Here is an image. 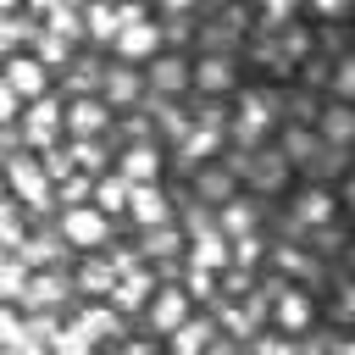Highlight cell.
Returning a JSON list of instances; mask_svg holds the SVG:
<instances>
[{"instance_id": "cell-1", "label": "cell", "mask_w": 355, "mask_h": 355, "mask_svg": "<svg viewBox=\"0 0 355 355\" xmlns=\"http://www.w3.org/2000/svg\"><path fill=\"white\" fill-rule=\"evenodd\" d=\"M105 216H111V211H105V205H94V200L67 205V216H61L67 244H72V250H100V244H105V233H111V222H105Z\"/></svg>"}, {"instance_id": "cell-2", "label": "cell", "mask_w": 355, "mask_h": 355, "mask_svg": "<svg viewBox=\"0 0 355 355\" xmlns=\"http://www.w3.org/2000/svg\"><path fill=\"white\" fill-rule=\"evenodd\" d=\"M11 194H17L28 211H50L55 189H50V178H44V155H39V161H28V155H11Z\"/></svg>"}, {"instance_id": "cell-3", "label": "cell", "mask_w": 355, "mask_h": 355, "mask_svg": "<svg viewBox=\"0 0 355 355\" xmlns=\"http://www.w3.org/2000/svg\"><path fill=\"white\" fill-rule=\"evenodd\" d=\"M61 122H67V116L55 111V100H50V94H39V100H33L28 111H22V139H28V144H33L39 155H44V150L55 144V133H61Z\"/></svg>"}, {"instance_id": "cell-4", "label": "cell", "mask_w": 355, "mask_h": 355, "mask_svg": "<svg viewBox=\"0 0 355 355\" xmlns=\"http://www.w3.org/2000/svg\"><path fill=\"white\" fill-rule=\"evenodd\" d=\"M6 83H11L22 100H39V94H50V67H44L39 55H11Z\"/></svg>"}, {"instance_id": "cell-5", "label": "cell", "mask_w": 355, "mask_h": 355, "mask_svg": "<svg viewBox=\"0 0 355 355\" xmlns=\"http://www.w3.org/2000/svg\"><path fill=\"white\" fill-rule=\"evenodd\" d=\"M144 311H150V327H155V333H178V327L189 322V294L166 283L161 294H150V305H144Z\"/></svg>"}, {"instance_id": "cell-6", "label": "cell", "mask_w": 355, "mask_h": 355, "mask_svg": "<svg viewBox=\"0 0 355 355\" xmlns=\"http://www.w3.org/2000/svg\"><path fill=\"white\" fill-rule=\"evenodd\" d=\"M316 133H322L327 150H349V144H355V105H349V100L327 105V111L316 116Z\"/></svg>"}, {"instance_id": "cell-7", "label": "cell", "mask_w": 355, "mask_h": 355, "mask_svg": "<svg viewBox=\"0 0 355 355\" xmlns=\"http://www.w3.org/2000/svg\"><path fill=\"white\" fill-rule=\"evenodd\" d=\"M111 44H116V61H133V67H139V61H155V44H161V33H155L150 22H128V28H122Z\"/></svg>"}, {"instance_id": "cell-8", "label": "cell", "mask_w": 355, "mask_h": 355, "mask_svg": "<svg viewBox=\"0 0 355 355\" xmlns=\"http://www.w3.org/2000/svg\"><path fill=\"white\" fill-rule=\"evenodd\" d=\"M189 83H194V72L183 67V55H155V61H150V94L172 100V94H183Z\"/></svg>"}, {"instance_id": "cell-9", "label": "cell", "mask_w": 355, "mask_h": 355, "mask_svg": "<svg viewBox=\"0 0 355 355\" xmlns=\"http://www.w3.org/2000/svg\"><path fill=\"white\" fill-rule=\"evenodd\" d=\"M266 122H272V100H266V94H244V105H239V122H233V139L250 150V144H261Z\"/></svg>"}, {"instance_id": "cell-10", "label": "cell", "mask_w": 355, "mask_h": 355, "mask_svg": "<svg viewBox=\"0 0 355 355\" xmlns=\"http://www.w3.org/2000/svg\"><path fill=\"white\" fill-rule=\"evenodd\" d=\"M178 150H183V161H205V155H216V150H222V122H211V116L189 122L183 139H178Z\"/></svg>"}, {"instance_id": "cell-11", "label": "cell", "mask_w": 355, "mask_h": 355, "mask_svg": "<svg viewBox=\"0 0 355 355\" xmlns=\"http://www.w3.org/2000/svg\"><path fill=\"white\" fill-rule=\"evenodd\" d=\"M194 266H211V272H222V266H233V239L222 233V227H211V233H200L194 239V255H189Z\"/></svg>"}, {"instance_id": "cell-12", "label": "cell", "mask_w": 355, "mask_h": 355, "mask_svg": "<svg viewBox=\"0 0 355 355\" xmlns=\"http://www.w3.org/2000/svg\"><path fill=\"white\" fill-rule=\"evenodd\" d=\"M105 128V105L100 100H89V94H78L72 105H67V133H78V139H94Z\"/></svg>"}, {"instance_id": "cell-13", "label": "cell", "mask_w": 355, "mask_h": 355, "mask_svg": "<svg viewBox=\"0 0 355 355\" xmlns=\"http://www.w3.org/2000/svg\"><path fill=\"white\" fill-rule=\"evenodd\" d=\"M288 166H294V161H288L283 150H272V155H255V161H250V183H255V189H266V194H277V189L288 183Z\"/></svg>"}, {"instance_id": "cell-14", "label": "cell", "mask_w": 355, "mask_h": 355, "mask_svg": "<svg viewBox=\"0 0 355 355\" xmlns=\"http://www.w3.org/2000/svg\"><path fill=\"white\" fill-rule=\"evenodd\" d=\"M272 316H277V327H283V333H305V327H311V294H300V288H283Z\"/></svg>"}, {"instance_id": "cell-15", "label": "cell", "mask_w": 355, "mask_h": 355, "mask_svg": "<svg viewBox=\"0 0 355 355\" xmlns=\"http://www.w3.org/2000/svg\"><path fill=\"white\" fill-rule=\"evenodd\" d=\"M94 205H105L111 216L133 205V178L128 172H111V178H94Z\"/></svg>"}, {"instance_id": "cell-16", "label": "cell", "mask_w": 355, "mask_h": 355, "mask_svg": "<svg viewBox=\"0 0 355 355\" xmlns=\"http://www.w3.org/2000/svg\"><path fill=\"white\" fill-rule=\"evenodd\" d=\"M128 211H133L139 227H161V222H166V200H161L155 183H133V205H128Z\"/></svg>"}, {"instance_id": "cell-17", "label": "cell", "mask_w": 355, "mask_h": 355, "mask_svg": "<svg viewBox=\"0 0 355 355\" xmlns=\"http://www.w3.org/2000/svg\"><path fill=\"white\" fill-rule=\"evenodd\" d=\"M100 83H105V100H111V105H133V94L144 89V83H139V72H133V61H116Z\"/></svg>"}, {"instance_id": "cell-18", "label": "cell", "mask_w": 355, "mask_h": 355, "mask_svg": "<svg viewBox=\"0 0 355 355\" xmlns=\"http://www.w3.org/2000/svg\"><path fill=\"white\" fill-rule=\"evenodd\" d=\"M294 222H300V227H322V222H333V194H327V189H305V194L294 200Z\"/></svg>"}, {"instance_id": "cell-19", "label": "cell", "mask_w": 355, "mask_h": 355, "mask_svg": "<svg viewBox=\"0 0 355 355\" xmlns=\"http://www.w3.org/2000/svg\"><path fill=\"white\" fill-rule=\"evenodd\" d=\"M150 288H155V277H150L144 266H128L111 294H116V305H133V311H139V305H150Z\"/></svg>"}, {"instance_id": "cell-20", "label": "cell", "mask_w": 355, "mask_h": 355, "mask_svg": "<svg viewBox=\"0 0 355 355\" xmlns=\"http://www.w3.org/2000/svg\"><path fill=\"white\" fill-rule=\"evenodd\" d=\"M316 150H322V133H311L305 122H294V128H283V155H288V161H300V166H311V161H316Z\"/></svg>"}, {"instance_id": "cell-21", "label": "cell", "mask_w": 355, "mask_h": 355, "mask_svg": "<svg viewBox=\"0 0 355 355\" xmlns=\"http://www.w3.org/2000/svg\"><path fill=\"white\" fill-rule=\"evenodd\" d=\"M194 194H200L205 205H227V200H233V166H205L200 183H194Z\"/></svg>"}, {"instance_id": "cell-22", "label": "cell", "mask_w": 355, "mask_h": 355, "mask_svg": "<svg viewBox=\"0 0 355 355\" xmlns=\"http://www.w3.org/2000/svg\"><path fill=\"white\" fill-rule=\"evenodd\" d=\"M194 83H200V94H222V89H233V67H227V55H205V61L194 67Z\"/></svg>"}, {"instance_id": "cell-23", "label": "cell", "mask_w": 355, "mask_h": 355, "mask_svg": "<svg viewBox=\"0 0 355 355\" xmlns=\"http://www.w3.org/2000/svg\"><path fill=\"white\" fill-rule=\"evenodd\" d=\"M122 172H128L133 183H155V172H161V155L150 150V139H139V144L122 155Z\"/></svg>"}, {"instance_id": "cell-24", "label": "cell", "mask_w": 355, "mask_h": 355, "mask_svg": "<svg viewBox=\"0 0 355 355\" xmlns=\"http://www.w3.org/2000/svg\"><path fill=\"white\" fill-rule=\"evenodd\" d=\"M116 277H122V272H116V261H94V255H89V261H83V272H78V288H83V294H111V288H116Z\"/></svg>"}, {"instance_id": "cell-25", "label": "cell", "mask_w": 355, "mask_h": 355, "mask_svg": "<svg viewBox=\"0 0 355 355\" xmlns=\"http://www.w3.org/2000/svg\"><path fill=\"white\" fill-rule=\"evenodd\" d=\"M216 227H222L227 239H244V233H255V205H244V200H227V205H222V216H216Z\"/></svg>"}, {"instance_id": "cell-26", "label": "cell", "mask_w": 355, "mask_h": 355, "mask_svg": "<svg viewBox=\"0 0 355 355\" xmlns=\"http://www.w3.org/2000/svg\"><path fill=\"white\" fill-rule=\"evenodd\" d=\"M33 55H39L44 67H61V61L72 55V50H67V33H61V28H39V33H33Z\"/></svg>"}, {"instance_id": "cell-27", "label": "cell", "mask_w": 355, "mask_h": 355, "mask_svg": "<svg viewBox=\"0 0 355 355\" xmlns=\"http://www.w3.org/2000/svg\"><path fill=\"white\" fill-rule=\"evenodd\" d=\"M89 33L111 44V39L122 33V6H105V0H100V6H89Z\"/></svg>"}, {"instance_id": "cell-28", "label": "cell", "mask_w": 355, "mask_h": 355, "mask_svg": "<svg viewBox=\"0 0 355 355\" xmlns=\"http://www.w3.org/2000/svg\"><path fill=\"white\" fill-rule=\"evenodd\" d=\"M61 294H67V277H61V272H50V266H44V272H39V277H33V288H28V305H55V300H61Z\"/></svg>"}, {"instance_id": "cell-29", "label": "cell", "mask_w": 355, "mask_h": 355, "mask_svg": "<svg viewBox=\"0 0 355 355\" xmlns=\"http://www.w3.org/2000/svg\"><path fill=\"white\" fill-rule=\"evenodd\" d=\"M61 200H67V205L94 200V178H89V172H67V178H61Z\"/></svg>"}, {"instance_id": "cell-30", "label": "cell", "mask_w": 355, "mask_h": 355, "mask_svg": "<svg viewBox=\"0 0 355 355\" xmlns=\"http://www.w3.org/2000/svg\"><path fill=\"white\" fill-rule=\"evenodd\" d=\"M288 17H294V0H261V28H266V33L288 28Z\"/></svg>"}, {"instance_id": "cell-31", "label": "cell", "mask_w": 355, "mask_h": 355, "mask_svg": "<svg viewBox=\"0 0 355 355\" xmlns=\"http://www.w3.org/2000/svg\"><path fill=\"white\" fill-rule=\"evenodd\" d=\"M333 89H338V100L355 105V55H344V61L333 67Z\"/></svg>"}, {"instance_id": "cell-32", "label": "cell", "mask_w": 355, "mask_h": 355, "mask_svg": "<svg viewBox=\"0 0 355 355\" xmlns=\"http://www.w3.org/2000/svg\"><path fill=\"white\" fill-rule=\"evenodd\" d=\"M277 44H283V61H305V55H311V39H305L300 28H288Z\"/></svg>"}, {"instance_id": "cell-33", "label": "cell", "mask_w": 355, "mask_h": 355, "mask_svg": "<svg viewBox=\"0 0 355 355\" xmlns=\"http://www.w3.org/2000/svg\"><path fill=\"white\" fill-rule=\"evenodd\" d=\"M72 161H78L83 172H94V166L105 161V155H100V139H78V144H72Z\"/></svg>"}, {"instance_id": "cell-34", "label": "cell", "mask_w": 355, "mask_h": 355, "mask_svg": "<svg viewBox=\"0 0 355 355\" xmlns=\"http://www.w3.org/2000/svg\"><path fill=\"white\" fill-rule=\"evenodd\" d=\"M0 233H6V250H22V211H17V205H6Z\"/></svg>"}, {"instance_id": "cell-35", "label": "cell", "mask_w": 355, "mask_h": 355, "mask_svg": "<svg viewBox=\"0 0 355 355\" xmlns=\"http://www.w3.org/2000/svg\"><path fill=\"white\" fill-rule=\"evenodd\" d=\"M78 322H83V327H89V333H94V338H100V333H111V327H116V322H111V311H105V305H83V316H78Z\"/></svg>"}, {"instance_id": "cell-36", "label": "cell", "mask_w": 355, "mask_h": 355, "mask_svg": "<svg viewBox=\"0 0 355 355\" xmlns=\"http://www.w3.org/2000/svg\"><path fill=\"white\" fill-rule=\"evenodd\" d=\"M250 261H261V239H255V233L233 239V266H250Z\"/></svg>"}, {"instance_id": "cell-37", "label": "cell", "mask_w": 355, "mask_h": 355, "mask_svg": "<svg viewBox=\"0 0 355 355\" xmlns=\"http://www.w3.org/2000/svg\"><path fill=\"white\" fill-rule=\"evenodd\" d=\"M172 250H178V233H172L166 222H161V227H150V255H172Z\"/></svg>"}, {"instance_id": "cell-38", "label": "cell", "mask_w": 355, "mask_h": 355, "mask_svg": "<svg viewBox=\"0 0 355 355\" xmlns=\"http://www.w3.org/2000/svg\"><path fill=\"white\" fill-rule=\"evenodd\" d=\"M311 11H316L322 22H344V17H349V0H311Z\"/></svg>"}, {"instance_id": "cell-39", "label": "cell", "mask_w": 355, "mask_h": 355, "mask_svg": "<svg viewBox=\"0 0 355 355\" xmlns=\"http://www.w3.org/2000/svg\"><path fill=\"white\" fill-rule=\"evenodd\" d=\"M166 338H172V349H194V344H205V327H189V322H183V327L166 333Z\"/></svg>"}, {"instance_id": "cell-40", "label": "cell", "mask_w": 355, "mask_h": 355, "mask_svg": "<svg viewBox=\"0 0 355 355\" xmlns=\"http://www.w3.org/2000/svg\"><path fill=\"white\" fill-rule=\"evenodd\" d=\"M277 261H283V272H294V277H305V272H311V261H305L300 250H283Z\"/></svg>"}, {"instance_id": "cell-41", "label": "cell", "mask_w": 355, "mask_h": 355, "mask_svg": "<svg viewBox=\"0 0 355 355\" xmlns=\"http://www.w3.org/2000/svg\"><path fill=\"white\" fill-rule=\"evenodd\" d=\"M338 316H355V283H344V294H338Z\"/></svg>"}, {"instance_id": "cell-42", "label": "cell", "mask_w": 355, "mask_h": 355, "mask_svg": "<svg viewBox=\"0 0 355 355\" xmlns=\"http://www.w3.org/2000/svg\"><path fill=\"white\" fill-rule=\"evenodd\" d=\"M28 6H33L39 17H44V11H55V6H67V0H28Z\"/></svg>"}, {"instance_id": "cell-43", "label": "cell", "mask_w": 355, "mask_h": 355, "mask_svg": "<svg viewBox=\"0 0 355 355\" xmlns=\"http://www.w3.org/2000/svg\"><path fill=\"white\" fill-rule=\"evenodd\" d=\"M344 205H349V211H355V178H349V183H344Z\"/></svg>"}, {"instance_id": "cell-44", "label": "cell", "mask_w": 355, "mask_h": 355, "mask_svg": "<svg viewBox=\"0 0 355 355\" xmlns=\"http://www.w3.org/2000/svg\"><path fill=\"white\" fill-rule=\"evenodd\" d=\"M189 6H194V0H166V11H189Z\"/></svg>"}, {"instance_id": "cell-45", "label": "cell", "mask_w": 355, "mask_h": 355, "mask_svg": "<svg viewBox=\"0 0 355 355\" xmlns=\"http://www.w3.org/2000/svg\"><path fill=\"white\" fill-rule=\"evenodd\" d=\"M0 6H6V11H17V6H22V0H0Z\"/></svg>"}, {"instance_id": "cell-46", "label": "cell", "mask_w": 355, "mask_h": 355, "mask_svg": "<svg viewBox=\"0 0 355 355\" xmlns=\"http://www.w3.org/2000/svg\"><path fill=\"white\" fill-rule=\"evenodd\" d=\"M67 6H89V0H67Z\"/></svg>"}, {"instance_id": "cell-47", "label": "cell", "mask_w": 355, "mask_h": 355, "mask_svg": "<svg viewBox=\"0 0 355 355\" xmlns=\"http://www.w3.org/2000/svg\"><path fill=\"white\" fill-rule=\"evenodd\" d=\"M349 266H355V244H349Z\"/></svg>"}]
</instances>
